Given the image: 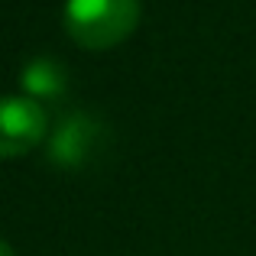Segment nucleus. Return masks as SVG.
<instances>
[{
    "mask_svg": "<svg viewBox=\"0 0 256 256\" xmlns=\"http://www.w3.org/2000/svg\"><path fill=\"white\" fill-rule=\"evenodd\" d=\"M49 133V114L32 98H0V159L36 150Z\"/></svg>",
    "mask_w": 256,
    "mask_h": 256,
    "instance_id": "2",
    "label": "nucleus"
},
{
    "mask_svg": "<svg viewBox=\"0 0 256 256\" xmlns=\"http://www.w3.org/2000/svg\"><path fill=\"white\" fill-rule=\"evenodd\" d=\"M100 146V126L84 114L68 117L49 140V159H56L58 166H84L88 159H94Z\"/></svg>",
    "mask_w": 256,
    "mask_h": 256,
    "instance_id": "3",
    "label": "nucleus"
},
{
    "mask_svg": "<svg viewBox=\"0 0 256 256\" xmlns=\"http://www.w3.org/2000/svg\"><path fill=\"white\" fill-rule=\"evenodd\" d=\"M0 256H16V253H13V246L6 244V240H0Z\"/></svg>",
    "mask_w": 256,
    "mask_h": 256,
    "instance_id": "5",
    "label": "nucleus"
},
{
    "mask_svg": "<svg viewBox=\"0 0 256 256\" xmlns=\"http://www.w3.org/2000/svg\"><path fill=\"white\" fill-rule=\"evenodd\" d=\"M65 32L88 52H104L133 36L140 0H65Z\"/></svg>",
    "mask_w": 256,
    "mask_h": 256,
    "instance_id": "1",
    "label": "nucleus"
},
{
    "mask_svg": "<svg viewBox=\"0 0 256 256\" xmlns=\"http://www.w3.org/2000/svg\"><path fill=\"white\" fill-rule=\"evenodd\" d=\"M23 88L30 91L32 100L39 98H58L65 91V72L62 65L49 62V58H36L23 68Z\"/></svg>",
    "mask_w": 256,
    "mask_h": 256,
    "instance_id": "4",
    "label": "nucleus"
}]
</instances>
